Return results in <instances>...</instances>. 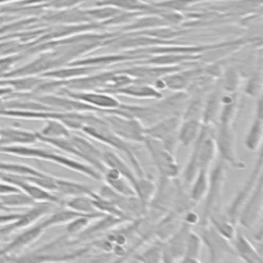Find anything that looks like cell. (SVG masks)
<instances>
[{
  "label": "cell",
  "mask_w": 263,
  "mask_h": 263,
  "mask_svg": "<svg viewBox=\"0 0 263 263\" xmlns=\"http://www.w3.org/2000/svg\"><path fill=\"white\" fill-rule=\"evenodd\" d=\"M206 223L212 225L213 228L226 239H233L236 232L235 223L231 221V219L226 215V213H222L220 209L215 210L210 214Z\"/></svg>",
  "instance_id": "cb8c5ba5"
},
{
  "label": "cell",
  "mask_w": 263,
  "mask_h": 263,
  "mask_svg": "<svg viewBox=\"0 0 263 263\" xmlns=\"http://www.w3.org/2000/svg\"><path fill=\"white\" fill-rule=\"evenodd\" d=\"M142 17L136 18L133 23L124 27V31H136L141 29H150L156 27H164L167 22L158 14H143Z\"/></svg>",
  "instance_id": "4dcf8cb0"
},
{
  "label": "cell",
  "mask_w": 263,
  "mask_h": 263,
  "mask_svg": "<svg viewBox=\"0 0 263 263\" xmlns=\"http://www.w3.org/2000/svg\"><path fill=\"white\" fill-rule=\"evenodd\" d=\"M190 230V225L185 222L172 233L165 242H162V263H176L184 257Z\"/></svg>",
  "instance_id": "4fadbf2b"
},
{
  "label": "cell",
  "mask_w": 263,
  "mask_h": 263,
  "mask_svg": "<svg viewBox=\"0 0 263 263\" xmlns=\"http://www.w3.org/2000/svg\"><path fill=\"white\" fill-rule=\"evenodd\" d=\"M66 208L73 210L77 213H81L84 215H92V214H100V212L96 209L92 197L87 195H80L70 197L68 201H66Z\"/></svg>",
  "instance_id": "d6a6232c"
},
{
  "label": "cell",
  "mask_w": 263,
  "mask_h": 263,
  "mask_svg": "<svg viewBox=\"0 0 263 263\" xmlns=\"http://www.w3.org/2000/svg\"><path fill=\"white\" fill-rule=\"evenodd\" d=\"M96 6H111L123 11L138 12L142 14H158L161 16L164 9L154 6L143 0H99Z\"/></svg>",
  "instance_id": "9a60e30c"
},
{
  "label": "cell",
  "mask_w": 263,
  "mask_h": 263,
  "mask_svg": "<svg viewBox=\"0 0 263 263\" xmlns=\"http://www.w3.org/2000/svg\"><path fill=\"white\" fill-rule=\"evenodd\" d=\"M96 69H98V67L67 65L66 67H60V68H55V69L46 71V72L42 73L40 76L42 78H50V79H54V80L65 81V80H70V79L89 75Z\"/></svg>",
  "instance_id": "44dd1931"
},
{
  "label": "cell",
  "mask_w": 263,
  "mask_h": 263,
  "mask_svg": "<svg viewBox=\"0 0 263 263\" xmlns=\"http://www.w3.org/2000/svg\"><path fill=\"white\" fill-rule=\"evenodd\" d=\"M102 180L105 184L116 193L123 196H136V192L132 185L114 168L107 167L102 175Z\"/></svg>",
  "instance_id": "d4e9b609"
},
{
  "label": "cell",
  "mask_w": 263,
  "mask_h": 263,
  "mask_svg": "<svg viewBox=\"0 0 263 263\" xmlns=\"http://www.w3.org/2000/svg\"><path fill=\"white\" fill-rule=\"evenodd\" d=\"M81 132L84 133L85 135L89 136L90 138L95 139L96 141L104 143V144L110 146L111 148H113L119 152H122L126 156L127 160L129 161L132 168L134 170L137 177L141 178V177L146 176L145 172L143 170V166L141 165L140 160L138 159L137 155L130 148L128 142L124 141L123 139H121L120 137H118L114 133H112L109 129V127L106 125L103 118L101 119V121H99L97 123L85 125Z\"/></svg>",
  "instance_id": "7a4b0ae2"
},
{
  "label": "cell",
  "mask_w": 263,
  "mask_h": 263,
  "mask_svg": "<svg viewBox=\"0 0 263 263\" xmlns=\"http://www.w3.org/2000/svg\"><path fill=\"white\" fill-rule=\"evenodd\" d=\"M214 140L217 153H219L223 162L238 170L245 167V163L238 158L236 153L235 136L232 125L217 123L214 130Z\"/></svg>",
  "instance_id": "52a82bcc"
},
{
  "label": "cell",
  "mask_w": 263,
  "mask_h": 263,
  "mask_svg": "<svg viewBox=\"0 0 263 263\" xmlns=\"http://www.w3.org/2000/svg\"><path fill=\"white\" fill-rule=\"evenodd\" d=\"M67 263H68V262H67Z\"/></svg>",
  "instance_id": "7dc6e473"
},
{
  "label": "cell",
  "mask_w": 263,
  "mask_h": 263,
  "mask_svg": "<svg viewBox=\"0 0 263 263\" xmlns=\"http://www.w3.org/2000/svg\"><path fill=\"white\" fill-rule=\"evenodd\" d=\"M103 161L107 167L116 170L132 185L136 192L139 177H137L132 166H129L117 153H114L113 151L110 150L103 151Z\"/></svg>",
  "instance_id": "d6986e66"
},
{
  "label": "cell",
  "mask_w": 263,
  "mask_h": 263,
  "mask_svg": "<svg viewBox=\"0 0 263 263\" xmlns=\"http://www.w3.org/2000/svg\"><path fill=\"white\" fill-rule=\"evenodd\" d=\"M221 95L222 89L219 82L213 86V88L206 93L203 103V109L201 114V123L206 125H213L218 120V115L221 107Z\"/></svg>",
  "instance_id": "ac0fdd59"
},
{
  "label": "cell",
  "mask_w": 263,
  "mask_h": 263,
  "mask_svg": "<svg viewBox=\"0 0 263 263\" xmlns=\"http://www.w3.org/2000/svg\"><path fill=\"white\" fill-rule=\"evenodd\" d=\"M50 208H51L50 202H42L33 206L26 214H23L20 216V218L16 220V223L12 225L13 228H21L34 223L36 220L46 215L49 212Z\"/></svg>",
  "instance_id": "f546056e"
},
{
  "label": "cell",
  "mask_w": 263,
  "mask_h": 263,
  "mask_svg": "<svg viewBox=\"0 0 263 263\" xmlns=\"http://www.w3.org/2000/svg\"><path fill=\"white\" fill-rule=\"evenodd\" d=\"M107 93H110L112 96H124L135 99L146 100H160L163 98V93L160 90L156 89L152 84L141 81H135L128 85L114 89Z\"/></svg>",
  "instance_id": "e0dca14e"
},
{
  "label": "cell",
  "mask_w": 263,
  "mask_h": 263,
  "mask_svg": "<svg viewBox=\"0 0 263 263\" xmlns=\"http://www.w3.org/2000/svg\"><path fill=\"white\" fill-rule=\"evenodd\" d=\"M262 168H263V157H262V153H260L259 157L257 158V160L254 164V167H253L252 172L250 173V175L248 177V179L241 185L239 190L236 192V194L233 197L230 205L228 206V209L225 212L226 215L235 224L237 223L236 222L237 221V216H238V213H239L242 204L245 203V201L247 200V198L249 197V195L251 194V192L255 188L259 179L262 177Z\"/></svg>",
  "instance_id": "9c48e42d"
},
{
  "label": "cell",
  "mask_w": 263,
  "mask_h": 263,
  "mask_svg": "<svg viewBox=\"0 0 263 263\" xmlns=\"http://www.w3.org/2000/svg\"><path fill=\"white\" fill-rule=\"evenodd\" d=\"M201 121L197 119H181L179 132H178V142L184 147H189L193 145L197 136L200 132Z\"/></svg>",
  "instance_id": "4316f807"
},
{
  "label": "cell",
  "mask_w": 263,
  "mask_h": 263,
  "mask_svg": "<svg viewBox=\"0 0 263 263\" xmlns=\"http://www.w3.org/2000/svg\"><path fill=\"white\" fill-rule=\"evenodd\" d=\"M125 263H140V261H139V260L134 256L132 259H129V260H128V261H126Z\"/></svg>",
  "instance_id": "f6af8a7d"
},
{
  "label": "cell",
  "mask_w": 263,
  "mask_h": 263,
  "mask_svg": "<svg viewBox=\"0 0 263 263\" xmlns=\"http://www.w3.org/2000/svg\"><path fill=\"white\" fill-rule=\"evenodd\" d=\"M55 192H59L63 195L74 197L80 195H87L90 197H96L98 192L84 183H79L71 180H66L62 178H55Z\"/></svg>",
  "instance_id": "603a6c76"
},
{
  "label": "cell",
  "mask_w": 263,
  "mask_h": 263,
  "mask_svg": "<svg viewBox=\"0 0 263 263\" xmlns=\"http://www.w3.org/2000/svg\"><path fill=\"white\" fill-rule=\"evenodd\" d=\"M209 172L206 170H198L194 180L190 184L189 198L192 203H198L204 198L209 186Z\"/></svg>",
  "instance_id": "83f0119b"
},
{
  "label": "cell",
  "mask_w": 263,
  "mask_h": 263,
  "mask_svg": "<svg viewBox=\"0 0 263 263\" xmlns=\"http://www.w3.org/2000/svg\"><path fill=\"white\" fill-rule=\"evenodd\" d=\"M233 250L235 255L240 258L245 263H263L261 254L255 249L252 242L243 235L241 231L235 232V235L232 239Z\"/></svg>",
  "instance_id": "ffe728a7"
},
{
  "label": "cell",
  "mask_w": 263,
  "mask_h": 263,
  "mask_svg": "<svg viewBox=\"0 0 263 263\" xmlns=\"http://www.w3.org/2000/svg\"><path fill=\"white\" fill-rule=\"evenodd\" d=\"M5 152H9L18 156L24 157H31V158H37L46 160L53 163H57L61 166L67 167L71 171H74L76 173H79L81 175H84L86 177H89L90 179L95 181H102V175L96 171L90 165L86 164L85 162L78 161L77 159L68 157L66 155H62L60 153H54L51 151L43 150V149H37V148H30L25 146H15V147H7L4 148Z\"/></svg>",
  "instance_id": "6da1fadb"
},
{
  "label": "cell",
  "mask_w": 263,
  "mask_h": 263,
  "mask_svg": "<svg viewBox=\"0 0 263 263\" xmlns=\"http://www.w3.org/2000/svg\"><path fill=\"white\" fill-rule=\"evenodd\" d=\"M44 230L45 229L43 228L41 223L31 227L30 229H28L27 231L22 233L20 236H17L14 239V241H12V243L8 247V250L16 251V250H22V249L30 246L31 243H33L35 240H37L42 235Z\"/></svg>",
  "instance_id": "f1b7e54d"
},
{
  "label": "cell",
  "mask_w": 263,
  "mask_h": 263,
  "mask_svg": "<svg viewBox=\"0 0 263 263\" xmlns=\"http://www.w3.org/2000/svg\"><path fill=\"white\" fill-rule=\"evenodd\" d=\"M245 93L249 97L257 98L261 96L262 90V75L261 71L254 70L247 76V81L245 85Z\"/></svg>",
  "instance_id": "f35d334b"
},
{
  "label": "cell",
  "mask_w": 263,
  "mask_h": 263,
  "mask_svg": "<svg viewBox=\"0 0 263 263\" xmlns=\"http://www.w3.org/2000/svg\"><path fill=\"white\" fill-rule=\"evenodd\" d=\"M238 92H225L221 95V107L218 115V124L232 125L238 110Z\"/></svg>",
  "instance_id": "7402d4cb"
},
{
  "label": "cell",
  "mask_w": 263,
  "mask_h": 263,
  "mask_svg": "<svg viewBox=\"0 0 263 263\" xmlns=\"http://www.w3.org/2000/svg\"><path fill=\"white\" fill-rule=\"evenodd\" d=\"M145 145L154 165L160 174V177L167 179H176L180 175V167L176 161L175 154L171 153L160 142L157 140L147 138L144 140Z\"/></svg>",
  "instance_id": "8992f818"
},
{
  "label": "cell",
  "mask_w": 263,
  "mask_h": 263,
  "mask_svg": "<svg viewBox=\"0 0 263 263\" xmlns=\"http://www.w3.org/2000/svg\"><path fill=\"white\" fill-rule=\"evenodd\" d=\"M84 11L89 17L99 20L104 25L107 21L111 20L113 16H115L121 10L111 7V6H97V7L90 8V9H84Z\"/></svg>",
  "instance_id": "ab89813d"
},
{
  "label": "cell",
  "mask_w": 263,
  "mask_h": 263,
  "mask_svg": "<svg viewBox=\"0 0 263 263\" xmlns=\"http://www.w3.org/2000/svg\"><path fill=\"white\" fill-rule=\"evenodd\" d=\"M124 222L125 221L120 218H117V217H114L111 215H103L102 217L99 218V220L96 223L89 224L82 232H80L78 234V239L79 240L88 239L89 237H91L93 235L102 233L112 227L123 224Z\"/></svg>",
  "instance_id": "484cf974"
},
{
  "label": "cell",
  "mask_w": 263,
  "mask_h": 263,
  "mask_svg": "<svg viewBox=\"0 0 263 263\" xmlns=\"http://www.w3.org/2000/svg\"><path fill=\"white\" fill-rule=\"evenodd\" d=\"M200 232L202 242L206 246L210 254V263H218L227 254L235 255L234 250L228 242V239L217 232L209 223L202 225Z\"/></svg>",
  "instance_id": "8fae6325"
},
{
  "label": "cell",
  "mask_w": 263,
  "mask_h": 263,
  "mask_svg": "<svg viewBox=\"0 0 263 263\" xmlns=\"http://www.w3.org/2000/svg\"><path fill=\"white\" fill-rule=\"evenodd\" d=\"M105 214H93V215H82L69 221L66 226V232L69 235H78L82 232L93 219H99Z\"/></svg>",
  "instance_id": "d590c367"
},
{
  "label": "cell",
  "mask_w": 263,
  "mask_h": 263,
  "mask_svg": "<svg viewBox=\"0 0 263 263\" xmlns=\"http://www.w3.org/2000/svg\"><path fill=\"white\" fill-rule=\"evenodd\" d=\"M263 209V181L262 177L242 204L238 216V224L245 228H252L262 216Z\"/></svg>",
  "instance_id": "30bf717a"
},
{
  "label": "cell",
  "mask_w": 263,
  "mask_h": 263,
  "mask_svg": "<svg viewBox=\"0 0 263 263\" xmlns=\"http://www.w3.org/2000/svg\"><path fill=\"white\" fill-rule=\"evenodd\" d=\"M100 214H102V213H100ZM82 215H84V214L77 213L73 210L66 208V209L60 210V211L51 214L48 218H46L45 220H43L41 222V225L43 226L44 229H47V228L55 226V225H61V224H65V223L67 224L69 221L73 220L76 217L82 216Z\"/></svg>",
  "instance_id": "836d02e7"
},
{
  "label": "cell",
  "mask_w": 263,
  "mask_h": 263,
  "mask_svg": "<svg viewBox=\"0 0 263 263\" xmlns=\"http://www.w3.org/2000/svg\"><path fill=\"white\" fill-rule=\"evenodd\" d=\"M202 73V68L179 70L161 77L164 87L174 91H187L193 81Z\"/></svg>",
  "instance_id": "5bb4252c"
},
{
  "label": "cell",
  "mask_w": 263,
  "mask_h": 263,
  "mask_svg": "<svg viewBox=\"0 0 263 263\" xmlns=\"http://www.w3.org/2000/svg\"><path fill=\"white\" fill-rule=\"evenodd\" d=\"M222 91L237 92L240 85V74L235 67L226 68L218 79Z\"/></svg>",
  "instance_id": "1f68e13d"
},
{
  "label": "cell",
  "mask_w": 263,
  "mask_h": 263,
  "mask_svg": "<svg viewBox=\"0 0 263 263\" xmlns=\"http://www.w3.org/2000/svg\"><path fill=\"white\" fill-rule=\"evenodd\" d=\"M203 1H221V0H160L157 2H152V4L158 8L170 9L180 11L189 6Z\"/></svg>",
  "instance_id": "60d3db41"
},
{
  "label": "cell",
  "mask_w": 263,
  "mask_h": 263,
  "mask_svg": "<svg viewBox=\"0 0 263 263\" xmlns=\"http://www.w3.org/2000/svg\"><path fill=\"white\" fill-rule=\"evenodd\" d=\"M263 136V99L259 96L257 99L254 118L251 122L245 138V146L250 151H256L262 142Z\"/></svg>",
  "instance_id": "2e32d148"
},
{
  "label": "cell",
  "mask_w": 263,
  "mask_h": 263,
  "mask_svg": "<svg viewBox=\"0 0 263 263\" xmlns=\"http://www.w3.org/2000/svg\"><path fill=\"white\" fill-rule=\"evenodd\" d=\"M101 116L109 129L124 141L139 144L146 139L145 125L137 118L113 112L101 114Z\"/></svg>",
  "instance_id": "3957f363"
},
{
  "label": "cell",
  "mask_w": 263,
  "mask_h": 263,
  "mask_svg": "<svg viewBox=\"0 0 263 263\" xmlns=\"http://www.w3.org/2000/svg\"><path fill=\"white\" fill-rule=\"evenodd\" d=\"M3 200V203L8 205H17V206H29L34 205L35 200H33L30 196L27 194H24L22 192H15L13 194H8L3 197H1Z\"/></svg>",
  "instance_id": "7bdbcfd3"
},
{
  "label": "cell",
  "mask_w": 263,
  "mask_h": 263,
  "mask_svg": "<svg viewBox=\"0 0 263 263\" xmlns=\"http://www.w3.org/2000/svg\"><path fill=\"white\" fill-rule=\"evenodd\" d=\"M140 263H162V242L156 241L135 256Z\"/></svg>",
  "instance_id": "8d00e7d4"
},
{
  "label": "cell",
  "mask_w": 263,
  "mask_h": 263,
  "mask_svg": "<svg viewBox=\"0 0 263 263\" xmlns=\"http://www.w3.org/2000/svg\"><path fill=\"white\" fill-rule=\"evenodd\" d=\"M0 168L14 173L18 176H32V177H48V174H45L41 171H38L34 167L23 165V164H12V163H0Z\"/></svg>",
  "instance_id": "b9f144b4"
},
{
  "label": "cell",
  "mask_w": 263,
  "mask_h": 263,
  "mask_svg": "<svg viewBox=\"0 0 263 263\" xmlns=\"http://www.w3.org/2000/svg\"><path fill=\"white\" fill-rule=\"evenodd\" d=\"M225 179H226L225 162L221 161L217 163L215 167L209 172V186H208L205 196L203 198L205 199V201H204V208L202 211V216L200 219V222L202 223V225L206 224L208 218L213 211L220 209V202L223 195Z\"/></svg>",
  "instance_id": "5b68a950"
},
{
  "label": "cell",
  "mask_w": 263,
  "mask_h": 263,
  "mask_svg": "<svg viewBox=\"0 0 263 263\" xmlns=\"http://www.w3.org/2000/svg\"><path fill=\"white\" fill-rule=\"evenodd\" d=\"M69 139L74 148L76 149L78 153V158L80 160H83L86 164L93 167L101 175L106 172L107 166L103 161V152L97 146H95L85 138L78 135L71 134Z\"/></svg>",
  "instance_id": "7c38bea8"
},
{
  "label": "cell",
  "mask_w": 263,
  "mask_h": 263,
  "mask_svg": "<svg viewBox=\"0 0 263 263\" xmlns=\"http://www.w3.org/2000/svg\"><path fill=\"white\" fill-rule=\"evenodd\" d=\"M180 261H181V263H200L199 259H191V258H187V257H183Z\"/></svg>",
  "instance_id": "ee69618b"
},
{
  "label": "cell",
  "mask_w": 263,
  "mask_h": 263,
  "mask_svg": "<svg viewBox=\"0 0 263 263\" xmlns=\"http://www.w3.org/2000/svg\"><path fill=\"white\" fill-rule=\"evenodd\" d=\"M41 136L46 138H68L71 136V130L58 120H46L45 126L39 133Z\"/></svg>",
  "instance_id": "e575fe53"
},
{
  "label": "cell",
  "mask_w": 263,
  "mask_h": 263,
  "mask_svg": "<svg viewBox=\"0 0 263 263\" xmlns=\"http://www.w3.org/2000/svg\"><path fill=\"white\" fill-rule=\"evenodd\" d=\"M0 210H6V208L1 202H0Z\"/></svg>",
  "instance_id": "bcb514c9"
},
{
  "label": "cell",
  "mask_w": 263,
  "mask_h": 263,
  "mask_svg": "<svg viewBox=\"0 0 263 263\" xmlns=\"http://www.w3.org/2000/svg\"><path fill=\"white\" fill-rule=\"evenodd\" d=\"M181 123L180 115H170L161 118L155 123L145 126V136L160 142L171 153L175 151L179 145L178 132Z\"/></svg>",
  "instance_id": "277c9868"
},
{
  "label": "cell",
  "mask_w": 263,
  "mask_h": 263,
  "mask_svg": "<svg viewBox=\"0 0 263 263\" xmlns=\"http://www.w3.org/2000/svg\"><path fill=\"white\" fill-rule=\"evenodd\" d=\"M59 95H63L87 104L100 110L101 114H105L110 110L117 109L121 104L120 101H118L114 96L100 90H72L61 87L59 89Z\"/></svg>",
  "instance_id": "ba28073f"
},
{
  "label": "cell",
  "mask_w": 263,
  "mask_h": 263,
  "mask_svg": "<svg viewBox=\"0 0 263 263\" xmlns=\"http://www.w3.org/2000/svg\"><path fill=\"white\" fill-rule=\"evenodd\" d=\"M202 245H203V242H202L200 235H198L197 233L190 230V232L187 236V240H186L184 257L191 258V259H199L200 254H201Z\"/></svg>",
  "instance_id": "74e56055"
}]
</instances>
